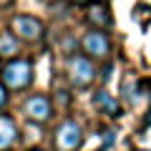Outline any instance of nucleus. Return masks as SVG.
<instances>
[{
	"label": "nucleus",
	"instance_id": "1",
	"mask_svg": "<svg viewBox=\"0 0 151 151\" xmlns=\"http://www.w3.org/2000/svg\"><path fill=\"white\" fill-rule=\"evenodd\" d=\"M0 78L8 91H25L33 83V63L28 58H10L0 70Z\"/></svg>",
	"mask_w": 151,
	"mask_h": 151
},
{
	"label": "nucleus",
	"instance_id": "2",
	"mask_svg": "<svg viewBox=\"0 0 151 151\" xmlns=\"http://www.w3.org/2000/svg\"><path fill=\"white\" fill-rule=\"evenodd\" d=\"M65 76L76 88H88L96 81V65L88 55H70L65 60Z\"/></svg>",
	"mask_w": 151,
	"mask_h": 151
},
{
	"label": "nucleus",
	"instance_id": "3",
	"mask_svg": "<svg viewBox=\"0 0 151 151\" xmlns=\"http://www.w3.org/2000/svg\"><path fill=\"white\" fill-rule=\"evenodd\" d=\"M53 144H55V151H78L83 146V126L73 119L63 121L55 129Z\"/></svg>",
	"mask_w": 151,
	"mask_h": 151
},
{
	"label": "nucleus",
	"instance_id": "4",
	"mask_svg": "<svg viewBox=\"0 0 151 151\" xmlns=\"http://www.w3.org/2000/svg\"><path fill=\"white\" fill-rule=\"evenodd\" d=\"M10 28L18 40H25V43H35L43 38V23L33 15H15L10 20Z\"/></svg>",
	"mask_w": 151,
	"mask_h": 151
},
{
	"label": "nucleus",
	"instance_id": "5",
	"mask_svg": "<svg viewBox=\"0 0 151 151\" xmlns=\"http://www.w3.org/2000/svg\"><path fill=\"white\" fill-rule=\"evenodd\" d=\"M81 45H83V50H86L88 58L106 60L108 55H111V40H108V35L103 30H96V28H91V30L83 35Z\"/></svg>",
	"mask_w": 151,
	"mask_h": 151
},
{
	"label": "nucleus",
	"instance_id": "6",
	"mask_svg": "<svg viewBox=\"0 0 151 151\" xmlns=\"http://www.w3.org/2000/svg\"><path fill=\"white\" fill-rule=\"evenodd\" d=\"M23 116L28 121H35V124H45V121L53 116V106H50V98L48 96H28L25 103H23Z\"/></svg>",
	"mask_w": 151,
	"mask_h": 151
},
{
	"label": "nucleus",
	"instance_id": "7",
	"mask_svg": "<svg viewBox=\"0 0 151 151\" xmlns=\"http://www.w3.org/2000/svg\"><path fill=\"white\" fill-rule=\"evenodd\" d=\"M93 106H96L103 116H108V119H119L121 113H124L121 101H119L116 96H111L108 91H98L96 96H93Z\"/></svg>",
	"mask_w": 151,
	"mask_h": 151
},
{
	"label": "nucleus",
	"instance_id": "8",
	"mask_svg": "<svg viewBox=\"0 0 151 151\" xmlns=\"http://www.w3.org/2000/svg\"><path fill=\"white\" fill-rule=\"evenodd\" d=\"M18 141V124L10 116H0V151H8Z\"/></svg>",
	"mask_w": 151,
	"mask_h": 151
},
{
	"label": "nucleus",
	"instance_id": "9",
	"mask_svg": "<svg viewBox=\"0 0 151 151\" xmlns=\"http://www.w3.org/2000/svg\"><path fill=\"white\" fill-rule=\"evenodd\" d=\"M20 53V40L15 38V33H0V58H18Z\"/></svg>",
	"mask_w": 151,
	"mask_h": 151
},
{
	"label": "nucleus",
	"instance_id": "10",
	"mask_svg": "<svg viewBox=\"0 0 151 151\" xmlns=\"http://www.w3.org/2000/svg\"><path fill=\"white\" fill-rule=\"evenodd\" d=\"M88 23H91L96 30H103V28H108V25H111V15H108V8H103V5L91 8V13H88Z\"/></svg>",
	"mask_w": 151,
	"mask_h": 151
},
{
	"label": "nucleus",
	"instance_id": "11",
	"mask_svg": "<svg viewBox=\"0 0 151 151\" xmlns=\"http://www.w3.org/2000/svg\"><path fill=\"white\" fill-rule=\"evenodd\" d=\"M124 98H126L129 103H134L136 98H139V83H136V81H129V83L124 86Z\"/></svg>",
	"mask_w": 151,
	"mask_h": 151
},
{
	"label": "nucleus",
	"instance_id": "12",
	"mask_svg": "<svg viewBox=\"0 0 151 151\" xmlns=\"http://www.w3.org/2000/svg\"><path fill=\"white\" fill-rule=\"evenodd\" d=\"M5 106H8V88L0 83V111H3Z\"/></svg>",
	"mask_w": 151,
	"mask_h": 151
},
{
	"label": "nucleus",
	"instance_id": "13",
	"mask_svg": "<svg viewBox=\"0 0 151 151\" xmlns=\"http://www.w3.org/2000/svg\"><path fill=\"white\" fill-rule=\"evenodd\" d=\"M103 136H106V139H103V149H108V146L113 144V131H106Z\"/></svg>",
	"mask_w": 151,
	"mask_h": 151
},
{
	"label": "nucleus",
	"instance_id": "14",
	"mask_svg": "<svg viewBox=\"0 0 151 151\" xmlns=\"http://www.w3.org/2000/svg\"><path fill=\"white\" fill-rule=\"evenodd\" d=\"M76 5H81V8H88V5H93V3H96V0H73Z\"/></svg>",
	"mask_w": 151,
	"mask_h": 151
},
{
	"label": "nucleus",
	"instance_id": "15",
	"mask_svg": "<svg viewBox=\"0 0 151 151\" xmlns=\"http://www.w3.org/2000/svg\"><path fill=\"white\" fill-rule=\"evenodd\" d=\"M10 3H13V0H0V8H8Z\"/></svg>",
	"mask_w": 151,
	"mask_h": 151
},
{
	"label": "nucleus",
	"instance_id": "16",
	"mask_svg": "<svg viewBox=\"0 0 151 151\" xmlns=\"http://www.w3.org/2000/svg\"><path fill=\"white\" fill-rule=\"evenodd\" d=\"M144 124H146V126H151V111L146 113V121H144Z\"/></svg>",
	"mask_w": 151,
	"mask_h": 151
},
{
	"label": "nucleus",
	"instance_id": "17",
	"mask_svg": "<svg viewBox=\"0 0 151 151\" xmlns=\"http://www.w3.org/2000/svg\"><path fill=\"white\" fill-rule=\"evenodd\" d=\"M136 151H151V149H136Z\"/></svg>",
	"mask_w": 151,
	"mask_h": 151
},
{
	"label": "nucleus",
	"instance_id": "18",
	"mask_svg": "<svg viewBox=\"0 0 151 151\" xmlns=\"http://www.w3.org/2000/svg\"><path fill=\"white\" fill-rule=\"evenodd\" d=\"M30 151H45V149H30Z\"/></svg>",
	"mask_w": 151,
	"mask_h": 151
},
{
	"label": "nucleus",
	"instance_id": "19",
	"mask_svg": "<svg viewBox=\"0 0 151 151\" xmlns=\"http://www.w3.org/2000/svg\"><path fill=\"white\" fill-rule=\"evenodd\" d=\"M0 70H3V58H0Z\"/></svg>",
	"mask_w": 151,
	"mask_h": 151
}]
</instances>
